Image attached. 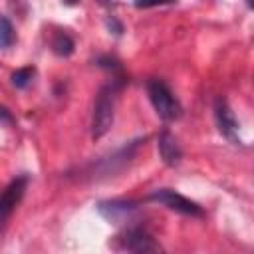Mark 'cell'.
Returning <instances> with one entry per match:
<instances>
[{
	"instance_id": "5b68a950",
	"label": "cell",
	"mask_w": 254,
	"mask_h": 254,
	"mask_svg": "<svg viewBox=\"0 0 254 254\" xmlns=\"http://www.w3.org/2000/svg\"><path fill=\"white\" fill-rule=\"evenodd\" d=\"M214 117H216V125H218V131L232 143H240L238 139V121L228 105V101L224 97H218L216 103H214Z\"/></svg>"
},
{
	"instance_id": "52a82bcc",
	"label": "cell",
	"mask_w": 254,
	"mask_h": 254,
	"mask_svg": "<svg viewBox=\"0 0 254 254\" xmlns=\"http://www.w3.org/2000/svg\"><path fill=\"white\" fill-rule=\"evenodd\" d=\"M157 147H159V155L163 159L165 165L169 167H177L183 159V151H181V145L177 141V137L171 133V131H161L159 139H157Z\"/></svg>"
},
{
	"instance_id": "8fae6325",
	"label": "cell",
	"mask_w": 254,
	"mask_h": 254,
	"mask_svg": "<svg viewBox=\"0 0 254 254\" xmlns=\"http://www.w3.org/2000/svg\"><path fill=\"white\" fill-rule=\"evenodd\" d=\"M0 38H2V48L8 50L14 42H16V32L12 22L8 20V16H2V30H0Z\"/></svg>"
},
{
	"instance_id": "7a4b0ae2",
	"label": "cell",
	"mask_w": 254,
	"mask_h": 254,
	"mask_svg": "<svg viewBox=\"0 0 254 254\" xmlns=\"http://www.w3.org/2000/svg\"><path fill=\"white\" fill-rule=\"evenodd\" d=\"M147 93H149V99H151L157 115L163 121H177L183 115V107H181L179 99L175 97V93L163 79H149Z\"/></svg>"
},
{
	"instance_id": "ba28073f",
	"label": "cell",
	"mask_w": 254,
	"mask_h": 254,
	"mask_svg": "<svg viewBox=\"0 0 254 254\" xmlns=\"http://www.w3.org/2000/svg\"><path fill=\"white\" fill-rule=\"evenodd\" d=\"M131 210H135L133 202H125V200H111V202H99V212L109 218V220H121L125 218Z\"/></svg>"
},
{
	"instance_id": "277c9868",
	"label": "cell",
	"mask_w": 254,
	"mask_h": 254,
	"mask_svg": "<svg viewBox=\"0 0 254 254\" xmlns=\"http://www.w3.org/2000/svg\"><path fill=\"white\" fill-rule=\"evenodd\" d=\"M26 187H28V177L22 175V177H16L2 192V198H0V218H2V224L8 222L12 210L20 204L24 192H26Z\"/></svg>"
},
{
	"instance_id": "7c38bea8",
	"label": "cell",
	"mask_w": 254,
	"mask_h": 254,
	"mask_svg": "<svg viewBox=\"0 0 254 254\" xmlns=\"http://www.w3.org/2000/svg\"><path fill=\"white\" fill-rule=\"evenodd\" d=\"M177 0H135L137 8H153V6H163V4H173Z\"/></svg>"
},
{
	"instance_id": "30bf717a",
	"label": "cell",
	"mask_w": 254,
	"mask_h": 254,
	"mask_svg": "<svg viewBox=\"0 0 254 254\" xmlns=\"http://www.w3.org/2000/svg\"><path fill=\"white\" fill-rule=\"evenodd\" d=\"M34 75H36V69H34L32 65L20 67V69H16V71L12 73V85L18 87V89H24V87H28V85L34 81Z\"/></svg>"
},
{
	"instance_id": "6da1fadb",
	"label": "cell",
	"mask_w": 254,
	"mask_h": 254,
	"mask_svg": "<svg viewBox=\"0 0 254 254\" xmlns=\"http://www.w3.org/2000/svg\"><path fill=\"white\" fill-rule=\"evenodd\" d=\"M115 103H117V85L115 83L103 85L93 103V115H91V137L93 139H101L113 127Z\"/></svg>"
},
{
	"instance_id": "4fadbf2b",
	"label": "cell",
	"mask_w": 254,
	"mask_h": 254,
	"mask_svg": "<svg viewBox=\"0 0 254 254\" xmlns=\"http://www.w3.org/2000/svg\"><path fill=\"white\" fill-rule=\"evenodd\" d=\"M248 4H250V6H252V8H254V0H248Z\"/></svg>"
},
{
	"instance_id": "9c48e42d",
	"label": "cell",
	"mask_w": 254,
	"mask_h": 254,
	"mask_svg": "<svg viewBox=\"0 0 254 254\" xmlns=\"http://www.w3.org/2000/svg\"><path fill=\"white\" fill-rule=\"evenodd\" d=\"M52 50H54V54L60 56V58H69V56L73 54V50H75V42L69 38V34L58 32V34L54 36V40H52Z\"/></svg>"
},
{
	"instance_id": "3957f363",
	"label": "cell",
	"mask_w": 254,
	"mask_h": 254,
	"mask_svg": "<svg viewBox=\"0 0 254 254\" xmlns=\"http://www.w3.org/2000/svg\"><path fill=\"white\" fill-rule=\"evenodd\" d=\"M151 200L167 206L169 210H175L179 214H185V216H194V218H200L204 216V210L190 198L183 196L181 192L173 190V189H157L151 192Z\"/></svg>"
},
{
	"instance_id": "8992f818",
	"label": "cell",
	"mask_w": 254,
	"mask_h": 254,
	"mask_svg": "<svg viewBox=\"0 0 254 254\" xmlns=\"http://www.w3.org/2000/svg\"><path fill=\"white\" fill-rule=\"evenodd\" d=\"M121 248L129 252H155L161 250V246L155 242V238L145 228H131L121 238Z\"/></svg>"
},
{
	"instance_id": "5bb4252c",
	"label": "cell",
	"mask_w": 254,
	"mask_h": 254,
	"mask_svg": "<svg viewBox=\"0 0 254 254\" xmlns=\"http://www.w3.org/2000/svg\"><path fill=\"white\" fill-rule=\"evenodd\" d=\"M103 2H107V0H103Z\"/></svg>"
}]
</instances>
